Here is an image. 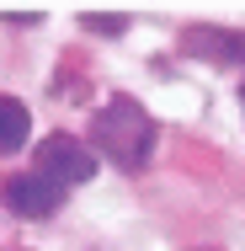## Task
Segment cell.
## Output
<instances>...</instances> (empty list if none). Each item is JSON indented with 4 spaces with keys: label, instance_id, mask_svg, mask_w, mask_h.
<instances>
[{
    "label": "cell",
    "instance_id": "5b68a950",
    "mask_svg": "<svg viewBox=\"0 0 245 251\" xmlns=\"http://www.w3.org/2000/svg\"><path fill=\"white\" fill-rule=\"evenodd\" d=\"M32 139V112L22 97H0V155H16Z\"/></svg>",
    "mask_w": 245,
    "mask_h": 251
},
{
    "label": "cell",
    "instance_id": "3957f363",
    "mask_svg": "<svg viewBox=\"0 0 245 251\" xmlns=\"http://www.w3.org/2000/svg\"><path fill=\"white\" fill-rule=\"evenodd\" d=\"M176 49L197 59V64H219V70H235L245 64V32L235 27H213V22H197V27H181Z\"/></svg>",
    "mask_w": 245,
    "mask_h": 251
},
{
    "label": "cell",
    "instance_id": "6da1fadb",
    "mask_svg": "<svg viewBox=\"0 0 245 251\" xmlns=\"http://www.w3.org/2000/svg\"><path fill=\"white\" fill-rule=\"evenodd\" d=\"M155 139H160L155 118L134 97H123V91L107 97L101 112L91 118V150H96V160L107 155L117 171H144L149 160H155Z\"/></svg>",
    "mask_w": 245,
    "mask_h": 251
},
{
    "label": "cell",
    "instance_id": "8992f818",
    "mask_svg": "<svg viewBox=\"0 0 245 251\" xmlns=\"http://www.w3.org/2000/svg\"><path fill=\"white\" fill-rule=\"evenodd\" d=\"M80 27L96 32V38H123V32H128V16H123V11H86Z\"/></svg>",
    "mask_w": 245,
    "mask_h": 251
},
{
    "label": "cell",
    "instance_id": "52a82bcc",
    "mask_svg": "<svg viewBox=\"0 0 245 251\" xmlns=\"http://www.w3.org/2000/svg\"><path fill=\"white\" fill-rule=\"evenodd\" d=\"M240 107H245V86H240Z\"/></svg>",
    "mask_w": 245,
    "mask_h": 251
},
{
    "label": "cell",
    "instance_id": "277c9868",
    "mask_svg": "<svg viewBox=\"0 0 245 251\" xmlns=\"http://www.w3.org/2000/svg\"><path fill=\"white\" fill-rule=\"evenodd\" d=\"M0 198L11 214H22V219H48L59 214V203H64V187L48 182L43 171H22V176H11L5 187H0Z\"/></svg>",
    "mask_w": 245,
    "mask_h": 251
},
{
    "label": "cell",
    "instance_id": "7a4b0ae2",
    "mask_svg": "<svg viewBox=\"0 0 245 251\" xmlns=\"http://www.w3.org/2000/svg\"><path fill=\"white\" fill-rule=\"evenodd\" d=\"M96 166H101L96 150H91V145H80L75 134H48V139L38 145V166H32V171H43L48 182H59V187L69 193V187L91 182V176H96Z\"/></svg>",
    "mask_w": 245,
    "mask_h": 251
}]
</instances>
